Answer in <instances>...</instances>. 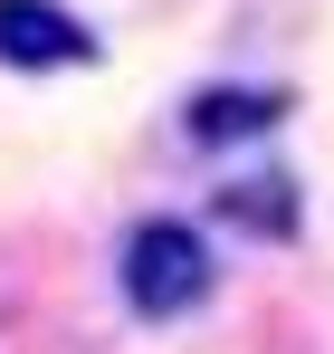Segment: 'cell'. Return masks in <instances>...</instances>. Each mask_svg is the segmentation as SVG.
Wrapping results in <instances>:
<instances>
[{
    "label": "cell",
    "mask_w": 334,
    "mask_h": 354,
    "mask_svg": "<svg viewBox=\"0 0 334 354\" xmlns=\"http://www.w3.org/2000/svg\"><path fill=\"white\" fill-rule=\"evenodd\" d=\"M220 221L286 239V230H296V192H286V182H229V192H220Z\"/></svg>",
    "instance_id": "obj_4"
},
{
    "label": "cell",
    "mask_w": 334,
    "mask_h": 354,
    "mask_svg": "<svg viewBox=\"0 0 334 354\" xmlns=\"http://www.w3.org/2000/svg\"><path fill=\"white\" fill-rule=\"evenodd\" d=\"M86 58H96V29L77 10H57V0H0V67L48 77V67H86Z\"/></svg>",
    "instance_id": "obj_2"
},
{
    "label": "cell",
    "mask_w": 334,
    "mask_h": 354,
    "mask_svg": "<svg viewBox=\"0 0 334 354\" xmlns=\"http://www.w3.org/2000/svg\"><path fill=\"white\" fill-rule=\"evenodd\" d=\"M115 288H124V306L144 326H181V316L210 306L220 259H210V239L191 230V221H134L124 230V259H115Z\"/></svg>",
    "instance_id": "obj_1"
},
{
    "label": "cell",
    "mask_w": 334,
    "mask_h": 354,
    "mask_svg": "<svg viewBox=\"0 0 334 354\" xmlns=\"http://www.w3.org/2000/svg\"><path fill=\"white\" fill-rule=\"evenodd\" d=\"M286 115L277 86H201L191 106H181V134L201 144V153H220V144H248V134H268Z\"/></svg>",
    "instance_id": "obj_3"
}]
</instances>
